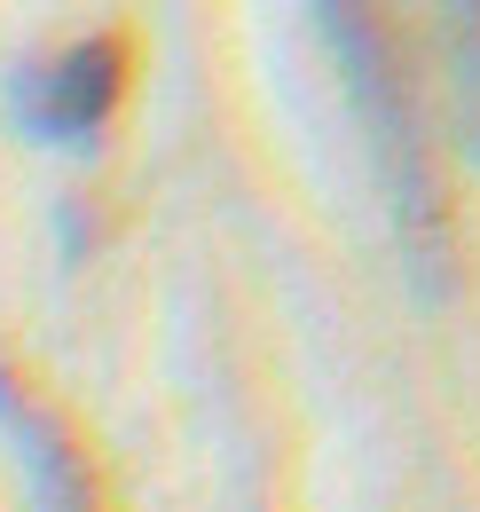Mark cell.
<instances>
[{
  "label": "cell",
  "instance_id": "3957f363",
  "mask_svg": "<svg viewBox=\"0 0 480 512\" xmlns=\"http://www.w3.org/2000/svg\"><path fill=\"white\" fill-rule=\"evenodd\" d=\"M0 434H8V449H16V465H24L40 512H103L95 457L79 449V434L63 426L56 402L24 379V371H8V363H0Z\"/></svg>",
  "mask_w": 480,
  "mask_h": 512
},
{
  "label": "cell",
  "instance_id": "7a4b0ae2",
  "mask_svg": "<svg viewBox=\"0 0 480 512\" xmlns=\"http://www.w3.org/2000/svg\"><path fill=\"white\" fill-rule=\"evenodd\" d=\"M126 32H87L56 56H32L8 79V111L40 150H95L126 103Z\"/></svg>",
  "mask_w": 480,
  "mask_h": 512
},
{
  "label": "cell",
  "instance_id": "6da1fadb",
  "mask_svg": "<svg viewBox=\"0 0 480 512\" xmlns=\"http://www.w3.org/2000/svg\"><path fill=\"white\" fill-rule=\"evenodd\" d=\"M307 16H315V32H323V48H331V64H339V79H347V95L362 111L402 253L418 260V276H441L449 197H441V174H433V142H425V119H418V95H410V71H402L386 8L378 0H307Z\"/></svg>",
  "mask_w": 480,
  "mask_h": 512
}]
</instances>
